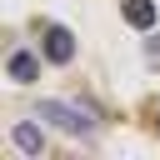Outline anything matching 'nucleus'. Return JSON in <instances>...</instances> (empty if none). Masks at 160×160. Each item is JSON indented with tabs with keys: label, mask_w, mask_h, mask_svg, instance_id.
<instances>
[{
	"label": "nucleus",
	"mask_w": 160,
	"mask_h": 160,
	"mask_svg": "<svg viewBox=\"0 0 160 160\" xmlns=\"http://www.w3.org/2000/svg\"><path fill=\"white\" fill-rule=\"evenodd\" d=\"M35 120H50V125L65 130V135H95V115L80 110V105H65V100H40Z\"/></svg>",
	"instance_id": "1"
},
{
	"label": "nucleus",
	"mask_w": 160,
	"mask_h": 160,
	"mask_svg": "<svg viewBox=\"0 0 160 160\" xmlns=\"http://www.w3.org/2000/svg\"><path fill=\"white\" fill-rule=\"evenodd\" d=\"M40 50H45V60H55V65H70V60H75V35H70L65 25H45V40H40Z\"/></svg>",
	"instance_id": "2"
},
{
	"label": "nucleus",
	"mask_w": 160,
	"mask_h": 160,
	"mask_svg": "<svg viewBox=\"0 0 160 160\" xmlns=\"http://www.w3.org/2000/svg\"><path fill=\"white\" fill-rule=\"evenodd\" d=\"M5 70H10V80H15V85H35V75H40V60H35L30 50H10Z\"/></svg>",
	"instance_id": "3"
},
{
	"label": "nucleus",
	"mask_w": 160,
	"mask_h": 160,
	"mask_svg": "<svg viewBox=\"0 0 160 160\" xmlns=\"http://www.w3.org/2000/svg\"><path fill=\"white\" fill-rule=\"evenodd\" d=\"M10 140H15V150H20V155H35V160H40V150H45V135H40L30 120H15Z\"/></svg>",
	"instance_id": "4"
},
{
	"label": "nucleus",
	"mask_w": 160,
	"mask_h": 160,
	"mask_svg": "<svg viewBox=\"0 0 160 160\" xmlns=\"http://www.w3.org/2000/svg\"><path fill=\"white\" fill-rule=\"evenodd\" d=\"M120 10H125V25H135V30H150L155 25V0H125Z\"/></svg>",
	"instance_id": "5"
},
{
	"label": "nucleus",
	"mask_w": 160,
	"mask_h": 160,
	"mask_svg": "<svg viewBox=\"0 0 160 160\" xmlns=\"http://www.w3.org/2000/svg\"><path fill=\"white\" fill-rule=\"evenodd\" d=\"M145 60H150V65H160V35H150V40H145Z\"/></svg>",
	"instance_id": "6"
},
{
	"label": "nucleus",
	"mask_w": 160,
	"mask_h": 160,
	"mask_svg": "<svg viewBox=\"0 0 160 160\" xmlns=\"http://www.w3.org/2000/svg\"><path fill=\"white\" fill-rule=\"evenodd\" d=\"M155 130H160V105H155Z\"/></svg>",
	"instance_id": "7"
}]
</instances>
